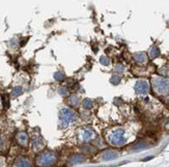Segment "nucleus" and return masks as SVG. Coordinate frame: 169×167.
Instances as JSON below:
<instances>
[{"instance_id":"obj_8","label":"nucleus","mask_w":169,"mask_h":167,"mask_svg":"<svg viewBox=\"0 0 169 167\" xmlns=\"http://www.w3.org/2000/svg\"><path fill=\"white\" fill-rule=\"evenodd\" d=\"M15 167H30V161L26 158H20L17 160Z\"/></svg>"},{"instance_id":"obj_17","label":"nucleus","mask_w":169,"mask_h":167,"mask_svg":"<svg viewBox=\"0 0 169 167\" xmlns=\"http://www.w3.org/2000/svg\"><path fill=\"white\" fill-rule=\"evenodd\" d=\"M4 144H5V142H4V138H3L2 136H0V150L4 149Z\"/></svg>"},{"instance_id":"obj_16","label":"nucleus","mask_w":169,"mask_h":167,"mask_svg":"<svg viewBox=\"0 0 169 167\" xmlns=\"http://www.w3.org/2000/svg\"><path fill=\"white\" fill-rule=\"evenodd\" d=\"M3 102H4V107L7 108L8 107V97H7V95L3 96Z\"/></svg>"},{"instance_id":"obj_9","label":"nucleus","mask_w":169,"mask_h":167,"mask_svg":"<svg viewBox=\"0 0 169 167\" xmlns=\"http://www.w3.org/2000/svg\"><path fill=\"white\" fill-rule=\"evenodd\" d=\"M43 147V142L41 137H34L33 138V148L34 150H39Z\"/></svg>"},{"instance_id":"obj_7","label":"nucleus","mask_w":169,"mask_h":167,"mask_svg":"<svg viewBox=\"0 0 169 167\" xmlns=\"http://www.w3.org/2000/svg\"><path fill=\"white\" fill-rule=\"evenodd\" d=\"M17 140L22 147H27L29 142V137L25 132H19L18 135H17Z\"/></svg>"},{"instance_id":"obj_6","label":"nucleus","mask_w":169,"mask_h":167,"mask_svg":"<svg viewBox=\"0 0 169 167\" xmlns=\"http://www.w3.org/2000/svg\"><path fill=\"white\" fill-rule=\"evenodd\" d=\"M96 136V132L91 129H84L82 133H81V139L84 142H90Z\"/></svg>"},{"instance_id":"obj_2","label":"nucleus","mask_w":169,"mask_h":167,"mask_svg":"<svg viewBox=\"0 0 169 167\" xmlns=\"http://www.w3.org/2000/svg\"><path fill=\"white\" fill-rule=\"evenodd\" d=\"M153 85L155 90L160 94H164L169 91V80L163 77H153Z\"/></svg>"},{"instance_id":"obj_13","label":"nucleus","mask_w":169,"mask_h":167,"mask_svg":"<svg viewBox=\"0 0 169 167\" xmlns=\"http://www.w3.org/2000/svg\"><path fill=\"white\" fill-rule=\"evenodd\" d=\"M70 101H71V103L73 104V105H77L78 104V102H79V99H78V97L77 96H72L71 97V99H70Z\"/></svg>"},{"instance_id":"obj_3","label":"nucleus","mask_w":169,"mask_h":167,"mask_svg":"<svg viewBox=\"0 0 169 167\" xmlns=\"http://www.w3.org/2000/svg\"><path fill=\"white\" fill-rule=\"evenodd\" d=\"M55 161H56V156L51 152L43 153L37 159V165H41V166H48V165L53 164Z\"/></svg>"},{"instance_id":"obj_1","label":"nucleus","mask_w":169,"mask_h":167,"mask_svg":"<svg viewBox=\"0 0 169 167\" xmlns=\"http://www.w3.org/2000/svg\"><path fill=\"white\" fill-rule=\"evenodd\" d=\"M108 140L111 144L114 146H121L126 142L127 138H126L125 130L122 129H116L114 131H112L111 134L108 136Z\"/></svg>"},{"instance_id":"obj_14","label":"nucleus","mask_w":169,"mask_h":167,"mask_svg":"<svg viewBox=\"0 0 169 167\" xmlns=\"http://www.w3.org/2000/svg\"><path fill=\"white\" fill-rule=\"evenodd\" d=\"M23 92V90H22V88L21 87H18V88H16L15 90L13 91V95L14 96H18L19 94H21V93Z\"/></svg>"},{"instance_id":"obj_15","label":"nucleus","mask_w":169,"mask_h":167,"mask_svg":"<svg viewBox=\"0 0 169 167\" xmlns=\"http://www.w3.org/2000/svg\"><path fill=\"white\" fill-rule=\"evenodd\" d=\"M54 77H55V80H63V77H64V75L61 73V72H57V73H55L54 74Z\"/></svg>"},{"instance_id":"obj_19","label":"nucleus","mask_w":169,"mask_h":167,"mask_svg":"<svg viewBox=\"0 0 169 167\" xmlns=\"http://www.w3.org/2000/svg\"><path fill=\"white\" fill-rule=\"evenodd\" d=\"M168 124H169V122H168Z\"/></svg>"},{"instance_id":"obj_18","label":"nucleus","mask_w":169,"mask_h":167,"mask_svg":"<svg viewBox=\"0 0 169 167\" xmlns=\"http://www.w3.org/2000/svg\"><path fill=\"white\" fill-rule=\"evenodd\" d=\"M101 61L103 62V64H108V59H107V58H104V57H103V58H102L101 59Z\"/></svg>"},{"instance_id":"obj_12","label":"nucleus","mask_w":169,"mask_h":167,"mask_svg":"<svg viewBox=\"0 0 169 167\" xmlns=\"http://www.w3.org/2000/svg\"><path fill=\"white\" fill-rule=\"evenodd\" d=\"M92 101L91 100H88V99H85V100L83 101V107L84 108H90L92 107Z\"/></svg>"},{"instance_id":"obj_4","label":"nucleus","mask_w":169,"mask_h":167,"mask_svg":"<svg viewBox=\"0 0 169 167\" xmlns=\"http://www.w3.org/2000/svg\"><path fill=\"white\" fill-rule=\"evenodd\" d=\"M76 120V115L73 111H71L70 108H63L62 111H60V121L62 126L65 127L68 126L69 124L72 123Z\"/></svg>"},{"instance_id":"obj_11","label":"nucleus","mask_w":169,"mask_h":167,"mask_svg":"<svg viewBox=\"0 0 169 167\" xmlns=\"http://www.w3.org/2000/svg\"><path fill=\"white\" fill-rule=\"evenodd\" d=\"M159 54H160L159 49L157 46H153V49L151 50V52H149V57H151V58H156L157 56H159Z\"/></svg>"},{"instance_id":"obj_10","label":"nucleus","mask_w":169,"mask_h":167,"mask_svg":"<svg viewBox=\"0 0 169 167\" xmlns=\"http://www.w3.org/2000/svg\"><path fill=\"white\" fill-rule=\"evenodd\" d=\"M134 58H135V60L138 62V63H143V62L146 61V56L144 54H136L135 56H134Z\"/></svg>"},{"instance_id":"obj_5","label":"nucleus","mask_w":169,"mask_h":167,"mask_svg":"<svg viewBox=\"0 0 169 167\" xmlns=\"http://www.w3.org/2000/svg\"><path fill=\"white\" fill-rule=\"evenodd\" d=\"M135 90L138 94H141V95H144L148 92L149 90V85L146 80H138L135 85Z\"/></svg>"}]
</instances>
